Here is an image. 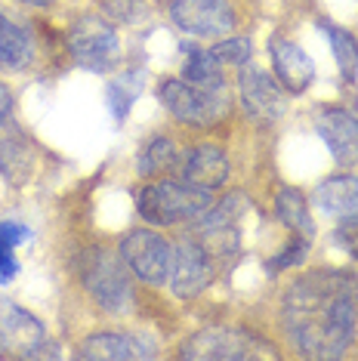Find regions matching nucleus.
<instances>
[{
    "label": "nucleus",
    "mask_w": 358,
    "mask_h": 361,
    "mask_svg": "<svg viewBox=\"0 0 358 361\" xmlns=\"http://www.w3.org/2000/svg\"><path fill=\"white\" fill-rule=\"evenodd\" d=\"M355 278L340 269H319L290 281L281 302V327L300 355L340 358L355 343Z\"/></svg>",
    "instance_id": "nucleus-1"
},
{
    "label": "nucleus",
    "mask_w": 358,
    "mask_h": 361,
    "mask_svg": "<svg viewBox=\"0 0 358 361\" xmlns=\"http://www.w3.org/2000/svg\"><path fill=\"white\" fill-rule=\"evenodd\" d=\"M214 204V192L198 188L179 176L152 179L136 192V210L149 226H179L192 223Z\"/></svg>",
    "instance_id": "nucleus-2"
},
{
    "label": "nucleus",
    "mask_w": 358,
    "mask_h": 361,
    "mask_svg": "<svg viewBox=\"0 0 358 361\" xmlns=\"http://www.w3.org/2000/svg\"><path fill=\"white\" fill-rule=\"evenodd\" d=\"M158 99L185 127H214L232 111V93L226 84L195 87L183 78H164L158 84Z\"/></svg>",
    "instance_id": "nucleus-3"
},
{
    "label": "nucleus",
    "mask_w": 358,
    "mask_h": 361,
    "mask_svg": "<svg viewBox=\"0 0 358 361\" xmlns=\"http://www.w3.org/2000/svg\"><path fill=\"white\" fill-rule=\"evenodd\" d=\"M80 281L93 302L109 315H127L133 302V287H130V269L115 253L93 247L80 257Z\"/></svg>",
    "instance_id": "nucleus-4"
},
{
    "label": "nucleus",
    "mask_w": 358,
    "mask_h": 361,
    "mask_svg": "<svg viewBox=\"0 0 358 361\" xmlns=\"http://www.w3.org/2000/svg\"><path fill=\"white\" fill-rule=\"evenodd\" d=\"M0 355L53 358L59 355V346H50L47 327L37 315H31L19 302L0 297Z\"/></svg>",
    "instance_id": "nucleus-5"
},
{
    "label": "nucleus",
    "mask_w": 358,
    "mask_h": 361,
    "mask_svg": "<svg viewBox=\"0 0 358 361\" xmlns=\"http://www.w3.org/2000/svg\"><path fill=\"white\" fill-rule=\"evenodd\" d=\"M219 262L210 257V250L198 241L195 235L179 238L170 250V272H167V284L170 293L176 300H195L198 293H204L216 278Z\"/></svg>",
    "instance_id": "nucleus-6"
},
{
    "label": "nucleus",
    "mask_w": 358,
    "mask_h": 361,
    "mask_svg": "<svg viewBox=\"0 0 358 361\" xmlns=\"http://www.w3.org/2000/svg\"><path fill=\"white\" fill-rule=\"evenodd\" d=\"M68 53L87 71H115L121 65V40L99 16H84L68 31Z\"/></svg>",
    "instance_id": "nucleus-7"
},
{
    "label": "nucleus",
    "mask_w": 358,
    "mask_h": 361,
    "mask_svg": "<svg viewBox=\"0 0 358 361\" xmlns=\"http://www.w3.org/2000/svg\"><path fill=\"white\" fill-rule=\"evenodd\" d=\"M121 259L142 284H164L170 272V244L154 228H133L121 238Z\"/></svg>",
    "instance_id": "nucleus-8"
},
{
    "label": "nucleus",
    "mask_w": 358,
    "mask_h": 361,
    "mask_svg": "<svg viewBox=\"0 0 358 361\" xmlns=\"http://www.w3.org/2000/svg\"><path fill=\"white\" fill-rule=\"evenodd\" d=\"M170 22L195 37H226L238 25L229 0H170Z\"/></svg>",
    "instance_id": "nucleus-9"
},
{
    "label": "nucleus",
    "mask_w": 358,
    "mask_h": 361,
    "mask_svg": "<svg viewBox=\"0 0 358 361\" xmlns=\"http://www.w3.org/2000/svg\"><path fill=\"white\" fill-rule=\"evenodd\" d=\"M238 96L250 121L257 124H278L288 111V93L275 78H268L257 65H241L238 75Z\"/></svg>",
    "instance_id": "nucleus-10"
},
{
    "label": "nucleus",
    "mask_w": 358,
    "mask_h": 361,
    "mask_svg": "<svg viewBox=\"0 0 358 361\" xmlns=\"http://www.w3.org/2000/svg\"><path fill=\"white\" fill-rule=\"evenodd\" d=\"M179 355L195 361H244L257 355V336L241 327H204L185 340Z\"/></svg>",
    "instance_id": "nucleus-11"
},
{
    "label": "nucleus",
    "mask_w": 358,
    "mask_h": 361,
    "mask_svg": "<svg viewBox=\"0 0 358 361\" xmlns=\"http://www.w3.org/2000/svg\"><path fill=\"white\" fill-rule=\"evenodd\" d=\"M315 133L328 145L333 161L340 167H352L358 161V114L343 109V105H331L315 114Z\"/></svg>",
    "instance_id": "nucleus-12"
},
{
    "label": "nucleus",
    "mask_w": 358,
    "mask_h": 361,
    "mask_svg": "<svg viewBox=\"0 0 358 361\" xmlns=\"http://www.w3.org/2000/svg\"><path fill=\"white\" fill-rule=\"evenodd\" d=\"M268 56H272L275 80L284 87V93L288 96H300L309 84H312L315 62L309 59V53L303 50V47H297L294 40L272 37V44H268Z\"/></svg>",
    "instance_id": "nucleus-13"
},
{
    "label": "nucleus",
    "mask_w": 358,
    "mask_h": 361,
    "mask_svg": "<svg viewBox=\"0 0 358 361\" xmlns=\"http://www.w3.org/2000/svg\"><path fill=\"white\" fill-rule=\"evenodd\" d=\"M229 173H232L229 154L216 149V145H195V149L183 152V161H179V170H176L179 179H185V183L198 188H207V192L226 185Z\"/></svg>",
    "instance_id": "nucleus-14"
},
{
    "label": "nucleus",
    "mask_w": 358,
    "mask_h": 361,
    "mask_svg": "<svg viewBox=\"0 0 358 361\" xmlns=\"http://www.w3.org/2000/svg\"><path fill=\"white\" fill-rule=\"evenodd\" d=\"M312 201L321 213H328L337 223L358 219V176H331L312 192Z\"/></svg>",
    "instance_id": "nucleus-15"
},
{
    "label": "nucleus",
    "mask_w": 358,
    "mask_h": 361,
    "mask_svg": "<svg viewBox=\"0 0 358 361\" xmlns=\"http://www.w3.org/2000/svg\"><path fill=\"white\" fill-rule=\"evenodd\" d=\"M149 355H154V349H145L142 340H136L130 334H118V331L90 334L84 340V346L78 349V358H90V361H102V358L130 361V358H149Z\"/></svg>",
    "instance_id": "nucleus-16"
},
{
    "label": "nucleus",
    "mask_w": 358,
    "mask_h": 361,
    "mask_svg": "<svg viewBox=\"0 0 358 361\" xmlns=\"http://www.w3.org/2000/svg\"><path fill=\"white\" fill-rule=\"evenodd\" d=\"M183 152L176 149V142L170 136H152L142 142L140 154H136V170L145 179H161L179 170Z\"/></svg>",
    "instance_id": "nucleus-17"
},
{
    "label": "nucleus",
    "mask_w": 358,
    "mask_h": 361,
    "mask_svg": "<svg viewBox=\"0 0 358 361\" xmlns=\"http://www.w3.org/2000/svg\"><path fill=\"white\" fill-rule=\"evenodd\" d=\"M35 62V37L0 13V71H22Z\"/></svg>",
    "instance_id": "nucleus-18"
},
{
    "label": "nucleus",
    "mask_w": 358,
    "mask_h": 361,
    "mask_svg": "<svg viewBox=\"0 0 358 361\" xmlns=\"http://www.w3.org/2000/svg\"><path fill=\"white\" fill-rule=\"evenodd\" d=\"M0 173L10 185H25L35 173V154L25 136L0 139Z\"/></svg>",
    "instance_id": "nucleus-19"
},
{
    "label": "nucleus",
    "mask_w": 358,
    "mask_h": 361,
    "mask_svg": "<svg viewBox=\"0 0 358 361\" xmlns=\"http://www.w3.org/2000/svg\"><path fill=\"white\" fill-rule=\"evenodd\" d=\"M275 216H278V223L288 226L294 235L315 238V223H312V216H309V204H306L300 188L288 185L275 195Z\"/></svg>",
    "instance_id": "nucleus-20"
},
{
    "label": "nucleus",
    "mask_w": 358,
    "mask_h": 361,
    "mask_svg": "<svg viewBox=\"0 0 358 361\" xmlns=\"http://www.w3.org/2000/svg\"><path fill=\"white\" fill-rule=\"evenodd\" d=\"M183 80L195 87H219L223 80V65L214 59V53L204 47L183 44Z\"/></svg>",
    "instance_id": "nucleus-21"
},
{
    "label": "nucleus",
    "mask_w": 358,
    "mask_h": 361,
    "mask_svg": "<svg viewBox=\"0 0 358 361\" xmlns=\"http://www.w3.org/2000/svg\"><path fill=\"white\" fill-rule=\"evenodd\" d=\"M321 31L331 40V50H333V59L340 65V75L346 80H355L358 78V40H355V35L346 28L331 25V22H321Z\"/></svg>",
    "instance_id": "nucleus-22"
},
{
    "label": "nucleus",
    "mask_w": 358,
    "mask_h": 361,
    "mask_svg": "<svg viewBox=\"0 0 358 361\" xmlns=\"http://www.w3.org/2000/svg\"><path fill=\"white\" fill-rule=\"evenodd\" d=\"M210 53H214V59L223 65H235V68H241V65L250 62V53H254V44H250L247 37H229L226 35L219 44L210 47Z\"/></svg>",
    "instance_id": "nucleus-23"
},
{
    "label": "nucleus",
    "mask_w": 358,
    "mask_h": 361,
    "mask_svg": "<svg viewBox=\"0 0 358 361\" xmlns=\"http://www.w3.org/2000/svg\"><path fill=\"white\" fill-rule=\"evenodd\" d=\"M309 244H312V238L294 235V238H290V241H288V247H284L281 253H275V257L266 262L268 275L284 272V269H294V266H303L306 257H309Z\"/></svg>",
    "instance_id": "nucleus-24"
},
{
    "label": "nucleus",
    "mask_w": 358,
    "mask_h": 361,
    "mask_svg": "<svg viewBox=\"0 0 358 361\" xmlns=\"http://www.w3.org/2000/svg\"><path fill=\"white\" fill-rule=\"evenodd\" d=\"M133 99H136V93H133V87H130L127 80H111V84L105 87V102H109V111H111V118L115 121L127 118Z\"/></svg>",
    "instance_id": "nucleus-25"
},
{
    "label": "nucleus",
    "mask_w": 358,
    "mask_h": 361,
    "mask_svg": "<svg viewBox=\"0 0 358 361\" xmlns=\"http://www.w3.org/2000/svg\"><path fill=\"white\" fill-rule=\"evenodd\" d=\"M333 241L340 250H346L352 259H358V219H346L333 228Z\"/></svg>",
    "instance_id": "nucleus-26"
},
{
    "label": "nucleus",
    "mask_w": 358,
    "mask_h": 361,
    "mask_svg": "<svg viewBox=\"0 0 358 361\" xmlns=\"http://www.w3.org/2000/svg\"><path fill=\"white\" fill-rule=\"evenodd\" d=\"M28 238H31V228L28 226L16 223V219H4V223H0V241L10 244V247H19V244L28 241Z\"/></svg>",
    "instance_id": "nucleus-27"
},
{
    "label": "nucleus",
    "mask_w": 358,
    "mask_h": 361,
    "mask_svg": "<svg viewBox=\"0 0 358 361\" xmlns=\"http://www.w3.org/2000/svg\"><path fill=\"white\" fill-rule=\"evenodd\" d=\"M16 247H10V244L0 241V284H10L16 272H19V259H16Z\"/></svg>",
    "instance_id": "nucleus-28"
},
{
    "label": "nucleus",
    "mask_w": 358,
    "mask_h": 361,
    "mask_svg": "<svg viewBox=\"0 0 358 361\" xmlns=\"http://www.w3.org/2000/svg\"><path fill=\"white\" fill-rule=\"evenodd\" d=\"M10 114H13V90L0 84V127L10 121Z\"/></svg>",
    "instance_id": "nucleus-29"
},
{
    "label": "nucleus",
    "mask_w": 358,
    "mask_h": 361,
    "mask_svg": "<svg viewBox=\"0 0 358 361\" xmlns=\"http://www.w3.org/2000/svg\"><path fill=\"white\" fill-rule=\"evenodd\" d=\"M19 4H28V6H50L53 0H19Z\"/></svg>",
    "instance_id": "nucleus-30"
},
{
    "label": "nucleus",
    "mask_w": 358,
    "mask_h": 361,
    "mask_svg": "<svg viewBox=\"0 0 358 361\" xmlns=\"http://www.w3.org/2000/svg\"><path fill=\"white\" fill-rule=\"evenodd\" d=\"M355 302H358V300H355Z\"/></svg>",
    "instance_id": "nucleus-31"
}]
</instances>
